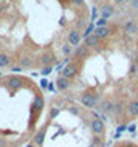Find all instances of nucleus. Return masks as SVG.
<instances>
[{"label": "nucleus", "mask_w": 138, "mask_h": 147, "mask_svg": "<svg viewBox=\"0 0 138 147\" xmlns=\"http://www.w3.org/2000/svg\"><path fill=\"white\" fill-rule=\"evenodd\" d=\"M81 102H82V105L87 107V109H93L98 102V96L95 93H89L87 91V93H84L81 96Z\"/></svg>", "instance_id": "nucleus-1"}, {"label": "nucleus", "mask_w": 138, "mask_h": 147, "mask_svg": "<svg viewBox=\"0 0 138 147\" xmlns=\"http://www.w3.org/2000/svg\"><path fill=\"white\" fill-rule=\"evenodd\" d=\"M90 127H92L95 136H102V133L106 132V125H104V121H101L99 118H95L92 122H90Z\"/></svg>", "instance_id": "nucleus-2"}, {"label": "nucleus", "mask_w": 138, "mask_h": 147, "mask_svg": "<svg viewBox=\"0 0 138 147\" xmlns=\"http://www.w3.org/2000/svg\"><path fill=\"white\" fill-rule=\"evenodd\" d=\"M76 73H78L76 65H74V63H68V65L64 67V70H62V74H61V76L65 78V79H72V78L76 76Z\"/></svg>", "instance_id": "nucleus-3"}, {"label": "nucleus", "mask_w": 138, "mask_h": 147, "mask_svg": "<svg viewBox=\"0 0 138 147\" xmlns=\"http://www.w3.org/2000/svg\"><path fill=\"white\" fill-rule=\"evenodd\" d=\"M112 107H113V102L109 101V99H106V101H101V102H99V105H98V110H99V112L104 115V113L112 112Z\"/></svg>", "instance_id": "nucleus-4"}, {"label": "nucleus", "mask_w": 138, "mask_h": 147, "mask_svg": "<svg viewBox=\"0 0 138 147\" xmlns=\"http://www.w3.org/2000/svg\"><path fill=\"white\" fill-rule=\"evenodd\" d=\"M68 42H70V45L78 47V45H79V42H81V34L78 33L76 30H72L68 33Z\"/></svg>", "instance_id": "nucleus-5"}, {"label": "nucleus", "mask_w": 138, "mask_h": 147, "mask_svg": "<svg viewBox=\"0 0 138 147\" xmlns=\"http://www.w3.org/2000/svg\"><path fill=\"white\" fill-rule=\"evenodd\" d=\"M6 82H8V85H9L13 90H19L22 87V79L17 78V76H9Z\"/></svg>", "instance_id": "nucleus-6"}, {"label": "nucleus", "mask_w": 138, "mask_h": 147, "mask_svg": "<svg viewBox=\"0 0 138 147\" xmlns=\"http://www.w3.org/2000/svg\"><path fill=\"white\" fill-rule=\"evenodd\" d=\"M87 48H96V47H99V39L96 37L95 34L89 36L87 39H85V43H84Z\"/></svg>", "instance_id": "nucleus-7"}, {"label": "nucleus", "mask_w": 138, "mask_h": 147, "mask_svg": "<svg viewBox=\"0 0 138 147\" xmlns=\"http://www.w3.org/2000/svg\"><path fill=\"white\" fill-rule=\"evenodd\" d=\"M87 54H89V48H87L85 45H78L76 50H74V56H76L78 59L87 57Z\"/></svg>", "instance_id": "nucleus-8"}, {"label": "nucleus", "mask_w": 138, "mask_h": 147, "mask_svg": "<svg viewBox=\"0 0 138 147\" xmlns=\"http://www.w3.org/2000/svg\"><path fill=\"white\" fill-rule=\"evenodd\" d=\"M44 141H45V130H39V132L34 135V140H33V142H34V146H44Z\"/></svg>", "instance_id": "nucleus-9"}, {"label": "nucleus", "mask_w": 138, "mask_h": 147, "mask_svg": "<svg viewBox=\"0 0 138 147\" xmlns=\"http://www.w3.org/2000/svg\"><path fill=\"white\" fill-rule=\"evenodd\" d=\"M93 34L96 36L98 39H104V37H107V36L110 34V30L107 28V26H102V28H95Z\"/></svg>", "instance_id": "nucleus-10"}, {"label": "nucleus", "mask_w": 138, "mask_h": 147, "mask_svg": "<svg viewBox=\"0 0 138 147\" xmlns=\"http://www.w3.org/2000/svg\"><path fill=\"white\" fill-rule=\"evenodd\" d=\"M124 112V104L121 101H118V102H113V107H112V113H113V116H120L121 113Z\"/></svg>", "instance_id": "nucleus-11"}, {"label": "nucleus", "mask_w": 138, "mask_h": 147, "mask_svg": "<svg viewBox=\"0 0 138 147\" xmlns=\"http://www.w3.org/2000/svg\"><path fill=\"white\" fill-rule=\"evenodd\" d=\"M124 31L127 34H137L138 33V25L133 20H131V22H127L126 23V26H124Z\"/></svg>", "instance_id": "nucleus-12"}, {"label": "nucleus", "mask_w": 138, "mask_h": 147, "mask_svg": "<svg viewBox=\"0 0 138 147\" xmlns=\"http://www.w3.org/2000/svg\"><path fill=\"white\" fill-rule=\"evenodd\" d=\"M53 62H54V56H53V54H50V53L44 54L42 59H41V63L44 67H51V63H53Z\"/></svg>", "instance_id": "nucleus-13"}, {"label": "nucleus", "mask_w": 138, "mask_h": 147, "mask_svg": "<svg viewBox=\"0 0 138 147\" xmlns=\"http://www.w3.org/2000/svg\"><path fill=\"white\" fill-rule=\"evenodd\" d=\"M56 84H57L59 90H67L70 87V81H68V79H65V78H62V76H59L57 81H56Z\"/></svg>", "instance_id": "nucleus-14"}, {"label": "nucleus", "mask_w": 138, "mask_h": 147, "mask_svg": "<svg viewBox=\"0 0 138 147\" xmlns=\"http://www.w3.org/2000/svg\"><path fill=\"white\" fill-rule=\"evenodd\" d=\"M110 16H113V8H112V6H109V5L102 6V8H101V17L107 20Z\"/></svg>", "instance_id": "nucleus-15"}, {"label": "nucleus", "mask_w": 138, "mask_h": 147, "mask_svg": "<svg viewBox=\"0 0 138 147\" xmlns=\"http://www.w3.org/2000/svg\"><path fill=\"white\" fill-rule=\"evenodd\" d=\"M129 115L131 116H138V101H132L129 104Z\"/></svg>", "instance_id": "nucleus-16"}, {"label": "nucleus", "mask_w": 138, "mask_h": 147, "mask_svg": "<svg viewBox=\"0 0 138 147\" xmlns=\"http://www.w3.org/2000/svg\"><path fill=\"white\" fill-rule=\"evenodd\" d=\"M42 107H44V99H42V96H37L36 99H34L33 107H31V113H33L34 110H41Z\"/></svg>", "instance_id": "nucleus-17"}, {"label": "nucleus", "mask_w": 138, "mask_h": 147, "mask_svg": "<svg viewBox=\"0 0 138 147\" xmlns=\"http://www.w3.org/2000/svg\"><path fill=\"white\" fill-rule=\"evenodd\" d=\"M9 62H11V59H9L8 54H2V56H0V67H2V68L8 67V65H9Z\"/></svg>", "instance_id": "nucleus-18"}, {"label": "nucleus", "mask_w": 138, "mask_h": 147, "mask_svg": "<svg viewBox=\"0 0 138 147\" xmlns=\"http://www.w3.org/2000/svg\"><path fill=\"white\" fill-rule=\"evenodd\" d=\"M93 31H95V25H93V22H92V23H90V25L87 26V30L84 31V37L87 39L89 36H92V33H93Z\"/></svg>", "instance_id": "nucleus-19"}, {"label": "nucleus", "mask_w": 138, "mask_h": 147, "mask_svg": "<svg viewBox=\"0 0 138 147\" xmlns=\"http://www.w3.org/2000/svg\"><path fill=\"white\" fill-rule=\"evenodd\" d=\"M59 115V109H56V107H54V109H51V112H50V119H54Z\"/></svg>", "instance_id": "nucleus-20"}, {"label": "nucleus", "mask_w": 138, "mask_h": 147, "mask_svg": "<svg viewBox=\"0 0 138 147\" xmlns=\"http://www.w3.org/2000/svg\"><path fill=\"white\" fill-rule=\"evenodd\" d=\"M51 71H53V67H44V70H42L41 73L44 74V76H48V74L51 73Z\"/></svg>", "instance_id": "nucleus-21"}, {"label": "nucleus", "mask_w": 138, "mask_h": 147, "mask_svg": "<svg viewBox=\"0 0 138 147\" xmlns=\"http://www.w3.org/2000/svg\"><path fill=\"white\" fill-rule=\"evenodd\" d=\"M106 23H107V20L102 19V17H99V19H98V22H96V25H98V28H102V26H106Z\"/></svg>", "instance_id": "nucleus-22"}, {"label": "nucleus", "mask_w": 138, "mask_h": 147, "mask_svg": "<svg viewBox=\"0 0 138 147\" xmlns=\"http://www.w3.org/2000/svg\"><path fill=\"white\" fill-rule=\"evenodd\" d=\"M22 67H31V61L28 57H23L22 59Z\"/></svg>", "instance_id": "nucleus-23"}, {"label": "nucleus", "mask_w": 138, "mask_h": 147, "mask_svg": "<svg viewBox=\"0 0 138 147\" xmlns=\"http://www.w3.org/2000/svg\"><path fill=\"white\" fill-rule=\"evenodd\" d=\"M124 130H127V125H120V127H118V129H116V133H123L124 132Z\"/></svg>", "instance_id": "nucleus-24"}, {"label": "nucleus", "mask_w": 138, "mask_h": 147, "mask_svg": "<svg viewBox=\"0 0 138 147\" xmlns=\"http://www.w3.org/2000/svg\"><path fill=\"white\" fill-rule=\"evenodd\" d=\"M41 87L45 90L47 87H48V81H47V79H42V81H41Z\"/></svg>", "instance_id": "nucleus-25"}, {"label": "nucleus", "mask_w": 138, "mask_h": 147, "mask_svg": "<svg viewBox=\"0 0 138 147\" xmlns=\"http://www.w3.org/2000/svg\"><path fill=\"white\" fill-rule=\"evenodd\" d=\"M62 53L70 54V47H68V45H64V47H62Z\"/></svg>", "instance_id": "nucleus-26"}, {"label": "nucleus", "mask_w": 138, "mask_h": 147, "mask_svg": "<svg viewBox=\"0 0 138 147\" xmlns=\"http://www.w3.org/2000/svg\"><path fill=\"white\" fill-rule=\"evenodd\" d=\"M127 130H129V132H131L132 135H135V125H133V124H132V125H129V127H127Z\"/></svg>", "instance_id": "nucleus-27"}, {"label": "nucleus", "mask_w": 138, "mask_h": 147, "mask_svg": "<svg viewBox=\"0 0 138 147\" xmlns=\"http://www.w3.org/2000/svg\"><path fill=\"white\" fill-rule=\"evenodd\" d=\"M96 13H98V9H96V8H93V9H92V20H95V17H96Z\"/></svg>", "instance_id": "nucleus-28"}, {"label": "nucleus", "mask_w": 138, "mask_h": 147, "mask_svg": "<svg viewBox=\"0 0 138 147\" xmlns=\"http://www.w3.org/2000/svg\"><path fill=\"white\" fill-rule=\"evenodd\" d=\"M129 73H131V74H135V73H137V65H132V67H131V71H129Z\"/></svg>", "instance_id": "nucleus-29"}, {"label": "nucleus", "mask_w": 138, "mask_h": 147, "mask_svg": "<svg viewBox=\"0 0 138 147\" xmlns=\"http://www.w3.org/2000/svg\"><path fill=\"white\" fill-rule=\"evenodd\" d=\"M47 88H48L50 91H54V84L53 82H48V87H47Z\"/></svg>", "instance_id": "nucleus-30"}, {"label": "nucleus", "mask_w": 138, "mask_h": 147, "mask_svg": "<svg viewBox=\"0 0 138 147\" xmlns=\"http://www.w3.org/2000/svg\"><path fill=\"white\" fill-rule=\"evenodd\" d=\"M70 112H72V113H79V112H78V109H76V107H70Z\"/></svg>", "instance_id": "nucleus-31"}, {"label": "nucleus", "mask_w": 138, "mask_h": 147, "mask_svg": "<svg viewBox=\"0 0 138 147\" xmlns=\"http://www.w3.org/2000/svg\"><path fill=\"white\" fill-rule=\"evenodd\" d=\"M73 3H76V5H82L84 3V0H72Z\"/></svg>", "instance_id": "nucleus-32"}, {"label": "nucleus", "mask_w": 138, "mask_h": 147, "mask_svg": "<svg viewBox=\"0 0 138 147\" xmlns=\"http://www.w3.org/2000/svg\"><path fill=\"white\" fill-rule=\"evenodd\" d=\"M11 71H14V73H19V71H20V67H13V70Z\"/></svg>", "instance_id": "nucleus-33"}, {"label": "nucleus", "mask_w": 138, "mask_h": 147, "mask_svg": "<svg viewBox=\"0 0 138 147\" xmlns=\"http://www.w3.org/2000/svg\"><path fill=\"white\" fill-rule=\"evenodd\" d=\"M120 136H121V133H115V135H113V140H118Z\"/></svg>", "instance_id": "nucleus-34"}, {"label": "nucleus", "mask_w": 138, "mask_h": 147, "mask_svg": "<svg viewBox=\"0 0 138 147\" xmlns=\"http://www.w3.org/2000/svg\"><path fill=\"white\" fill-rule=\"evenodd\" d=\"M26 147H34V142H30V144L26 146Z\"/></svg>", "instance_id": "nucleus-35"}, {"label": "nucleus", "mask_w": 138, "mask_h": 147, "mask_svg": "<svg viewBox=\"0 0 138 147\" xmlns=\"http://www.w3.org/2000/svg\"><path fill=\"white\" fill-rule=\"evenodd\" d=\"M115 3H121V2H124V0H113Z\"/></svg>", "instance_id": "nucleus-36"}, {"label": "nucleus", "mask_w": 138, "mask_h": 147, "mask_svg": "<svg viewBox=\"0 0 138 147\" xmlns=\"http://www.w3.org/2000/svg\"><path fill=\"white\" fill-rule=\"evenodd\" d=\"M0 74H2V71H0Z\"/></svg>", "instance_id": "nucleus-37"}, {"label": "nucleus", "mask_w": 138, "mask_h": 147, "mask_svg": "<svg viewBox=\"0 0 138 147\" xmlns=\"http://www.w3.org/2000/svg\"><path fill=\"white\" fill-rule=\"evenodd\" d=\"M0 56H2V54H0Z\"/></svg>", "instance_id": "nucleus-38"}, {"label": "nucleus", "mask_w": 138, "mask_h": 147, "mask_svg": "<svg viewBox=\"0 0 138 147\" xmlns=\"http://www.w3.org/2000/svg\"><path fill=\"white\" fill-rule=\"evenodd\" d=\"M137 59H138V57H137Z\"/></svg>", "instance_id": "nucleus-39"}]
</instances>
